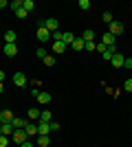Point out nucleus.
<instances>
[{"label":"nucleus","mask_w":132,"mask_h":147,"mask_svg":"<svg viewBox=\"0 0 132 147\" xmlns=\"http://www.w3.org/2000/svg\"><path fill=\"white\" fill-rule=\"evenodd\" d=\"M51 123H38V136H49Z\"/></svg>","instance_id":"11"},{"label":"nucleus","mask_w":132,"mask_h":147,"mask_svg":"<svg viewBox=\"0 0 132 147\" xmlns=\"http://www.w3.org/2000/svg\"><path fill=\"white\" fill-rule=\"evenodd\" d=\"M106 51H108V46H106L104 42H101V44H97V53H101V55H104Z\"/></svg>","instance_id":"31"},{"label":"nucleus","mask_w":132,"mask_h":147,"mask_svg":"<svg viewBox=\"0 0 132 147\" xmlns=\"http://www.w3.org/2000/svg\"><path fill=\"white\" fill-rule=\"evenodd\" d=\"M22 9H26V11H33V9H35V2H33V0H22Z\"/></svg>","instance_id":"22"},{"label":"nucleus","mask_w":132,"mask_h":147,"mask_svg":"<svg viewBox=\"0 0 132 147\" xmlns=\"http://www.w3.org/2000/svg\"><path fill=\"white\" fill-rule=\"evenodd\" d=\"M35 55H38V57H42V59H44V57L49 55V53H46V49H38V51H35Z\"/></svg>","instance_id":"34"},{"label":"nucleus","mask_w":132,"mask_h":147,"mask_svg":"<svg viewBox=\"0 0 132 147\" xmlns=\"http://www.w3.org/2000/svg\"><path fill=\"white\" fill-rule=\"evenodd\" d=\"M5 81V70H0V84Z\"/></svg>","instance_id":"40"},{"label":"nucleus","mask_w":132,"mask_h":147,"mask_svg":"<svg viewBox=\"0 0 132 147\" xmlns=\"http://www.w3.org/2000/svg\"><path fill=\"white\" fill-rule=\"evenodd\" d=\"M79 7H82L84 11H86V9H90V0H79Z\"/></svg>","instance_id":"33"},{"label":"nucleus","mask_w":132,"mask_h":147,"mask_svg":"<svg viewBox=\"0 0 132 147\" xmlns=\"http://www.w3.org/2000/svg\"><path fill=\"white\" fill-rule=\"evenodd\" d=\"M13 119L16 117H13L11 110H2L0 112V123H13Z\"/></svg>","instance_id":"9"},{"label":"nucleus","mask_w":132,"mask_h":147,"mask_svg":"<svg viewBox=\"0 0 132 147\" xmlns=\"http://www.w3.org/2000/svg\"><path fill=\"white\" fill-rule=\"evenodd\" d=\"M26 117H29V121H40V110L38 108H31L26 112Z\"/></svg>","instance_id":"15"},{"label":"nucleus","mask_w":132,"mask_h":147,"mask_svg":"<svg viewBox=\"0 0 132 147\" xmlns=\"http://www.w3.org/2000/svg\"><path fill=\"white\" fill-rule=\"evenodd\" d=\"M35 99H38L42 105H49L51 103V94H49V92H38V97H35Z\"/></svg>","instance_id":"13"},{"label":"nucleus","mask_w":132,"mask_h":147,"mask_svg":"<svg viewBox=\"0 0 132 147\" xmlns=\"http://www.w3.org/2000/svg\"><path fill=\"white\" fill-rule=\"evenodd\" d=\"M5 44H16V31H7L5 33Z\"/></svg>","instance_id":"18"},{"label":"nucleus","mask_w":132,"mask_h":147,"mask_svg":"<svg viewBox=\"0 0 132 147\" xmlns=\"http://www.w3.org/2000/svg\"><path fill=\"white\" fill-rule=\"evenodd\" d=\"M62 35H64V33H62L60 29H57L55 33H51V40H55V42H62Z\"/></svg>","instance_id":"27"},{"label":"nucleus","mask_w":132,"mask_h":147,"mask_svg":"<svg viewBox=\"0 0 132 147\" xmlns=\"http://www.w3.org/2000/svg\"><path fill=\"white\" fill-rule=\"evenodd\" d=\"M123 61H126V57L121 55V53H114L112 59H110V64H112L114 68H123Z\"/></svg>","instance_id":"6"},{"label":"nucleus","mask_w":132,"mask_h":147,"mask_svg":"<svg viewBox=\"0 0 132 147\" xmlns=\"http://www.w3.org/2000/svg\"><path fill=\"white\" fill-rule=\"evenodd\" d=\"M123 68H132V57H130V59H126V61H123Z\"/></svg>","instance_id":"36"},{"label":"nucleus","mask_w":132,"mask_h":147,"mask_svg":"<svg viewBox=\"0 0 132 147\" xmlns=\"http://www.w3.org/2000/svg\"><path fill=\"white\" fill-rule=\"evenodd\" d=\"M53 53H55V55L66 53V44H64V42H53Z\"/></svg>","instance_id":"12"},{"label":"nucleus","mask_w":132,"mask_h":147,"mask_svg":"<svg viewBox=\"0 0 132 147\" xmlns=\"http://www.w3.org/2000/svg\"><path fill=\"white\" fill-rule=\"evenodd\" d=\"M82 40H84V42H93V40H95V31L86 29V31H84V35H82Z\"/></svg>","instance_id":"17"},{"label":"nucleus","mask_w":132,"mask_h":147,"mask_svg":"<svg viewBox=\"0 0 132 147\" xmlns=\"http://www.w3.org/2000/svg\"><path fill=\"white\" fill-rule=\"evenodd\" d=\"M13 13H16V18H18V20H24L26 16H29V11H26V9H18V11H13Z\"/></svg>","instance_id":"24"},{"label":"nucleus","mask_w":132,"mask_h":147,"mask_svg":"<svg viewBox=\"0 0 132 147\" xmlns=\"http://www.w3.org/2000/svg\"><path fill=\"white\" fill-rule=\"evenodd\" d=\"M101 20H104V22H108V24H110V22H112V13H110V11H104V13H101Z\"/></svg>","instance_id":"25"},{"label":"nucleus","mask_w":132,"mask_h":147,"mask_svg":"<svg viewBox=\"0 0 132 147\" xmlns=\"http://www.w3.org/2000/svg\"><path fill=\"white\" fill-rule=\"evenodd\" d=\"M5 7H9V2H7V0H0V9H5Z\"/></svg>","instance_id":"38"},{"label":"nucleus","mask_w":132,"mask_h":147,"mask_svg":"<svg viewBox=\"0 0 132 147\" xmlns=\"http://www.w3.org/2000/svg\"><path fill=\"white\" fill-rule=\"evenodd\" d=\"M44 66H46V68H51V66H55V57H53V55H46V57H44Z\"/></svg>","instance_id":"23"},{"label":"nucleus","mask_w":132,"mask_h":147,"mask_svg":"<svg viewBox=\"0 0 132 147\" xmlns=\"http://www.w3.org/2000/svg\"><path fill=\"white\" fill-rule=\"evenodd\" d=\"M7 57H16L18 55V44H5V49H2Z\"/></svg>","instance_id":"5"},{"label":"nucleus","mask_w":132,"mask_h":147,"mask_svg":"<svg viewBox=\"0 0 132 147\" xmlns=\"http://www.w3.org/2000/svg\"><path fill=\"white\" fill-rule=\"evenodd\" d=\"M26 123H29L26 119H13V127H16V129H24Z\"/></svg>","instance_id":"20"},{"label":"nucleus","mask_w":132,"mask_h":147,"mask_svg":"<svg viewBox=\"0 0 132 147\" xmlns=\"http://www.w3.org/2000/svg\"><path fill=\"white\" fill-rule=\"evenodd\" d=\"M73 40H75V35H73L70 31H66V33H64V35H62V42L66 44V46H68V44H73Z\"/></svg>","instance_id":"19"},{"label":"nucleus","mask_w":132,"mask_h":147,"mask_svg":"<svg viewBox=\"0 0 132 147\" xmlns=\"http://www.w3.org/2000/svg\"><path fill=\"white\" fill-rule=\"evenodd\" d=\"M2 92H5V86H2V84H0V94H2Z\"/></svg>","instance_id":"41"},{"label":"nucleus","mask_w":132,"mask_h":147,"mask_svg":"<svg viewBox=\"0 0 132 147\" xmlns=\"http://www.w3.org/2000/svg\"><path fill=\"white\" fill-rule=\"evenodd\" d=\"M11 141L16 143V145H22V143H26V141H29V136H26V132H24V129H16V132L11 134Z\"/></svg>","instance_id":"2"},{"label":"nucleus","mask_w":132,"mask_h":147,"mask_svg":"<svg viewBox=\"0 0 132 147\" xmlns=\"http://www.w3.org/2000/svg\"><path fill=\"white\" fill-rule=\"evenodd\" d=\"M35 35H38V40H40V42H49V40H51V31L46 29V26H38Z\"/></svg>","instance_id":"3"},{"label":"nucleus","mask_w":132,"mask_h":147,"mask_svg":"<svg viewBox=\"0 0 132 147\" xmlns=\"http://www.w3.org/2000/svg\"><path fill=\"white\" fill-rule=\"evenodd\" d=\"M38 123H51V112H49V110L40 112V121H38Z\"/></svg>","instance_id":"21"},{"label":"nucleus","mask_w":132,"mask_h":147,"mask_svg":"<svg viewBox=\"0 0 132 147\" xmlns=\"http://www.w3.org/2000/svg\"><path fill=\"white\" fill-rule=\"evenodd\" d=\"M20 147H33V143H31V141H26V143H22Z\"/></svg>","instance_id":"39"},{"label":"nucleus","mask_w":132,"mask_h":147,"mask_svg":"<svg viewBox=\"0 0 132 147\" xmlns=\"http://www.w3.org/2000/svg\"><path fill=\"white\" fill-rule=\"evenodd\" d=\"M13 86L24 88L26 86V75L24 73H13Z\"/></svg>","instance_id":"4"},{"label":"nucleus","mask_w":132,"mask_h":147,"mask_svg":"<svg viewBox=\"0 0 132 147\" xmlns=\"http://www.w3.org/2000/svg\"><path fill=\"white\" fill-rule=\"evenodd\" d=\"M84 40L82 37H75V40H73V44H70V46H73V51H84Z\"/></svg>","instance_id":"16"},{"label":"nucleus","mask_w":132,"mask_h":147,"mask_svg":"<svg viewBox=\"0 0 132 147\" xmlns=\"http://www.w3.org/2000/svg\"><path fill=\"white\" fill-rule=\"evenodd\" d=\"M123 31H126V26L121 24L119 20H112V22L108 24V33H110V35H112V37H119L121 33H123Z\"/></svg>","instance_id":"1"},{"label":"nucleus","mask_w":132,"mask_h":147,"mask_svg":"<svg viewBox=\"0 0 132 147\" xmlns=\"http://www.w3.org/2000/svg\"><path fill=\"white\" fill-rule=\"evenodd\" d=\"M101 57H104V59H112V53H110V51H106V53H104Z\"/></svg>","instance_id":"37"},{"label":"nucleus","mask_w":132,"mask_h":147,"mask_svg":"<svg viewBox=\"0 0 132 147\" xmlns=\"http://www.w3.org/2000/svg\"><path fill=\"white\" fill-rule=\"evenodd\" d=\"M123 90H126V92H132V77H128V79L123 81Z\"/></svg>","instance_id":"29"},{"label":"nucleus","mask_w":132,"mask_h":147,"mask_svg":"<svg viewBox=\"0 0 132 147\" xmlns=\"http://www.w3.org/2000/svg\"><path fill=\"white\" fill-rule=\"evenodd\" d=\"M38 145L40 147H49V136H38Z\"/></svg>","instance_id":"26"},{"label":"nucleus","mask_w":132,"mask_h":147,"mask_svg":"<svg viewBox=\"0 0 132 147\" xmlns=\"http://www.w3.org/2000/svg\"><path fill=\"white\" fill-rule=\"evenodd\" d=\"M24 132H26V136H29V138H33V136H38V125H35V123H26L24 125Z\"/></svg>","instance_id":"7"},{"label":"nucleus","mask_w":132,"mask_h":147,"mask_svg":"<svg viewBox=\"0 0 132 147\" xmlns=\"http://www.w3.org/2000/svg\"><path fill=\"white\" fill-rule=\"evenodd\" d=\"M114 40H117V37H112L110 33H104V35H101V42L106 44V46H114Z\"/></svg>","instance_id":"14"},{"label":"nucleus","mask_w":132,"mask_h":147,"mask_svg":"<svg viewBox=\"0 0 132 147\" xmlns=\"http://www.w3.org/2000/svg\"><path fill=\"white\" fill-rule=\"evenodd\" d=\"M55 129H60V123H55V121H51V132H55Z\"/></svg>","instance_id":"35"},{"label":"nucleus","mask_w":132,"mask_h":147,"mask_svg":"<svg viewBox=\"0 0 132 147\" xmlns=\"http://www.w3.org/2000/svg\"><path fill=\"white\" fill-rule=\"evenodd\" d=\"M44 26H46L51 33H55L57 26H60V22H57V18H49V20H44Z\"/></svg>","instance_id":"8"},{"label":"nucleus","mask_w":132,"mask_h":147,"mask_svg":"<svg viewBox=\"0 0 132 147\" xmlns=\"http://www.w3.org/2000/svg\"><path fill=\"white\" fill-rule=\"evenodd\" d=\"M84 49H86V51H97V44H95V42H86V44H84Z\"/></svg>","instance_id":"30"},{"label":"nucleus","mask_w":132,"mask_h":147,"mask_svg":"<svg viewBox=\"0 0 132 147\" xmlns=\"http://www.w3.org/2000/svg\"><path fill=\"white\" fill-rule=\"evenodd\" d=\"M9 7L13 11H18V9H22V0H13V2H9Z\"/></svg>","instance_id":"28"},{"label":"nucleus","mask_w":132,"mask_h":147,"mask_svg":"<svg viewBox=\"0 0 132 147\" xmlns=\"http://www.w3.org/2000/svg\"><path fill=\"white\" fill-rule=\"evenodd\" d=\"M0 136H2V127H0Z\"/></svg>","instance_id":"42"},{"label":"nucleus","mask_w":132,"mask_h":147,"mask_svg":"<svg viewBox=\"0 0 132 147\" xmlns=\"http://www.w3.org/2000/svg\"><path fill=\"white\" fill-rule=\"evenodd\" d=\"M0 127H2V136H9V138H11V134L16 132L13 123H0Z\"/></svg>","instance_id":"10"},{"label":"nucleus","mask_w":132,"mask_h":147,"mask_svg":"<svg viewBox=\"0 0 132 147\" xmlns=\"http://www.w3.org/2000/svg\"><path fill=\"white\" fill-rule=\"evenodd\" d=\"M9 141H11L9 136H0V147H7V145H9Z\"/></svg>","instance_id":"32"}]
</instances>
